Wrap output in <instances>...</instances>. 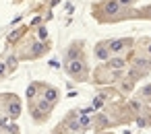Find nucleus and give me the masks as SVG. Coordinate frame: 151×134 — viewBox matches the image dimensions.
I'll return each mask as SVG.
<instances>
[{
	"label": "nucleus",
	"mask_w": 151,
	"mask_h": 134,
	"mask_svg": "<svg viewBox=\"0 0 151 134\" xmlns=\"http://www.w3.org/2000/svg\"><path fill=\"white\" fill-rule=\"evenodd\" d=\"M83 70H85V64H83L81 60H75V58H73V60H68L66 72H68L70 76H75V78H77V76H81V74H83Z\"/></svg>",
	"instance_id": "obj_1"
},
{
	"label": "nucleus",
	"mask_w": 151,
	"mask_h": 134,
	"mask_svg": "<svg viewBox=\"0 0 151 134\" xmlns=\"http://www.w3.org/2000/svg\"><path fill=\"white\" fill-rule=\"evenodd\" d=\"M128 43H130L128 39H114L108 43V50H110V54H122L128 48Z\"/></svg>",
	"instance_id": "obj_2"
},
{
	"label": "nucleus",
	"mask_w": 151,
	"mask_h": 134,
	"mask_svg": "<svg viewBox=\"0 0 151 134\" xmlns=\"http://www.w3.org/2000/svg\"><path fill=\"white\" fill-rule=\"evenodd\" d=\"M19 113H21V103H19L17 97L13 95V97H11V103H9V115L15 120V118H19Z\"/></svg>",
	"instance_id": "obj_3"
},
{
	"label": "nucleus",
	"mask_w": 151,
	"mask_h": 134,
	"mask_svg": "<svg viewBox=\"0 0 151 134\" xmlns=\"http://www.w3.org/2000/svg\"><path fill=\"white\" fill-rule=\"evenodd\" d=\"M106 68L122 70V68H126V60H124V58H110V60L106 62Z\"/></svg>",
	"instance_id": "obj_4"
},
{
	"label": "nucleus",
	"mask_w": 151,
	"mask_h": 134,
	"mask_svg": "<svg viewBox=\"0 0 151 134\" xmlns=\"http://www.w3.org/2000/svg\"><path fill=\"white\" fill-rule=\"evenodd\" d=\"M104 11L108 13V15H118L120 13V2H118V0H108V2L104 4Z\"/></svg>",
	"instance_id": "obj_5"
},
{
	"label": "nucleus",
	"mask_w": 151,
	"mask_h": 134,
	"mask_svg": "<svg viewBox=\"0 0 151 134\" xmlns=\"http://www.w3.org/2000/svg\"><path fill=\"white\" fill-rule=\"evenodd\" d=\"M44 99H46V101H50V103H56V99H58V91H56L54 87L44 89Z\"/></svg>",
	"instance_id": "obj_6"
},
{
	"label": "nucleus",
	"mask_w": 151,
	"mask_h": 134,
	"mask_svg": "<svg viewBox=\"0 0 151 134\" xmlns=\"http://www.w3.org/2000/svg\"><path fill=\"white\" fill-rule=\"evenodd\" d=\"M52 105H54V103H50V101H46V99H40L37 109H40V111H44V113H50V111H52Z\"/></svg>",
	"instance_id": "obj_7"
},
{
	"label": "nucleus",
	"mask_w": 151,
	"mask_h": 134,
	"mask_svg": "<svg viewBox=\"0 0 151 134\" xmlns=\"http://www.w3.org/2000/svg\"><path fill=\"white\" fill-rule=\"evenodd\" d=\"M95 54H97L99 60H110V50H106V46H99Z\"/></svg>",
	"instance_id": "obj_8"
},
{
	"label": "nucleus",
	"mask_w": 151,
	"mask_h": 134,
	"mask_svg": "<svg viewBox=\"0 0 151 134\" xmlns=\"http://www.w3.org/2000/svg\"><path fill=\"white\" fill-rule=\"evenodd\" d=\"M44 52H46V46H44L42 41H35V43H33V54L40 56V54H44Z\"/></svg>",
	"instance_id": "obj_9"
},
{
	"label": "nucleus",
	"mask_w": 151,
	"mask_h": 134,
	"mask_svg": "<svg viewBox=\"0 0 151 134\" xmlns=\"http://www.w3.org/2000/svg\"><path fill=\"white\" fill-rule=\"evenodd\" d=\"M6 68H9V70H15V68H17V58H15V56H9V58H6Z\"/></svg>",
	"instance_id": "obj_10"
},
{
	"label": "nucleus",
	"mask_w": 151,
	"mask_h": 134,
	"mask_svg": "<svg viewBox=\"0 0 151 134\" xmlns=\"http://www.w3.org/2000/svg\"><path fill=\"white\" fill-rule=\"evenodd\" d=\"M35 93H37V87H35V85H29V87H27V91H25L27 99H33V97H35Z\"/></svg>",
	"instance_id": "obj_11"
},
{
	"label": "nucleus",
	"mask_w": 151,
	"mask_h": 134,
	"mask_svg": "<svg viewBox=\"0 0 151 134\" xmlns=\"http://www.w3.org/2000/svg\"><path fill=\"white\" fill-rule=\"evenodd\" d=\"M79 124H81V128H87V126L91 124V115H85V113H83V115L79 118Z\"/></svg>",
	"instance_id": "obj_12"
},
{
	"label": "nucleus",
	"mask_w": 151,
	"mask_h": 134,
	"mask_svg": "<svg viewBox=\"0 0 151 134\" xmlns=\"http://www.w3.org/2000/svg\"><path fill=\"white\" fill-rule=\"evenodd\" d=\"M134 66H137V68H145V66H151V64H149V60H145V58H137V60H134Z\"/></svg>",
	"instance_id": "obj_13"
},
{
	"label": "nucleus",
	"mask_w": 151,
	"mask_h": 134,
	"mask_svg": "<svg viewBox=\"0 0 151 134\" xmlns=\"http://www.w3.org/2000/svg\"><path fill=\"white\" fill-rule=\"evenodd\" d=\"M46 37H48V31H46V27H40V29H37V39H40V41H44Z\"/></svg>",
	"instance_id": "obj_14"
},
{
	"label": "nucleus",
	"mask_w": 151,
	"mask_h": 134,
	"mask_svg": "<svg viewBox=\"0 0 151 134\" xmlns=\"http://www.w3.org/2000/svg\"><path fill=\"white\" fill-rule=\"evenodd\" d=\"M81 128V124H79V120L77 118H73L70 122H68V130H79Z\"/></svg>",
	"instance_id": "obj_15"
},
{
	"label": "nucleus",
	"mask_w": 151,
	"mask_h": 134,
	"mask_svg": "<svg viewBox=\"0 0 151 134\" xmlns=\"http://www.w3.org/2000/svg\"><path fill=\"white\" fill-rule=\"evenodd\" d=\"M130 107H132L134 111H141V103H139V101H134V99L130 101Z\"/></svg>",
	"instance_id": "obj_16"
},
{
	"label": "nucleus",
	"mask_w": 151,
	"mask_h": 134,
	"mask_svg": "<svg viewBox=\"0 0 151 134\" xmlns=\"http://www.w3.org/2000/svg\"><path fill=\"white\" fill-rule=\"evenodd\" d=\"M151 95V87H145V89H141V97H149Z\"/></svg>",
	"instance_id": "obj_17"
},
{
	"label": "nucleus",
	"mask_w": 151,
	"mask_h": 134,
	"mask_svg": "<svg viewBox=\"0 0 151 134\" xmlns=\"http://www.w3.org/2000/svg\"><path fill=\"white\" fill-rule=\"evenodd\" d=\"M6 70H9V68H6V62H0V76H4Z\"/></svg>",
	"instance_id": "obj_18"
},
{
	"label": "nucleus",
	"mask_w": 151,
	"mask_h": 134,
	"mask_svg": "<svg viewBox=\"0 0 151 134\" xmlns=\"http://www.w3.org/2000/svg\"><path fill=\"white\" fill-rule=\"evenodd\" d=\"M97 122H99V126H106V124H108V120H106L104 115H99V118H97Z\"/></svg>",
	"instance_id": "obj_19"
},
{
	"label": "nucleus",
	"mask_w": 151,
	"mask_h": 134,
	"mask_svg": "<svg viewBox=\"0 0 151 134\" xmlns=\"http://www.w3.org/2000/svg\"><path fill=\"white\" fill-rule=\"evenodd\" d=\"M118 2H120V6H128V4L132 2V0H118Z\"/></svg>",
	"instance_id": "obj_20"
},
{
	"label": "nucleus",
	"mask_w": 151,
	"mask_h": 134,
	"mask_svg": "<svg viewBox=\"0 0 151 134\" xmlns=\"http://www.w3.org/2000/svg\"><path fill=\"white\" fill-rule=\"evenodd\" d=\"M147 52H149V54H151V43H149V48H147Z\"/></svg>",
	"instance_id": "obj_21"
}]
</instances>
